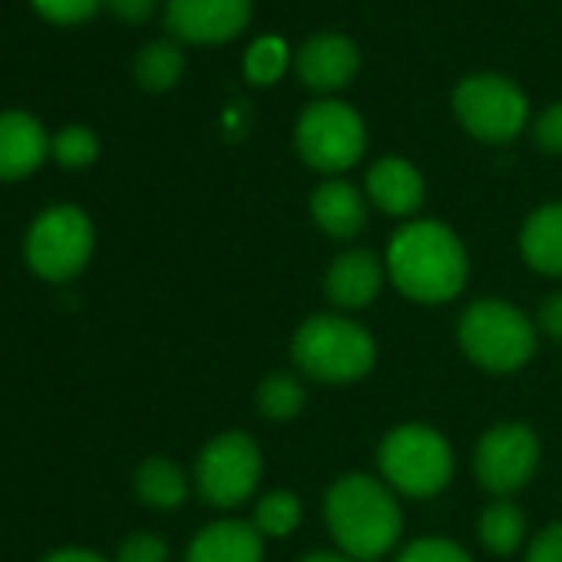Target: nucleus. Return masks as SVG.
Masks as SVG:
<instances>
[{
    "instance_id": "6e6552de",
    "label": "nucleus",
    "mask_w": 562,
    "mask_h": 562,
    "mask_svg": "<svg viewBox=\"0 0 562 562\" xmlns=\"http://www.w3.org/2000/svg\"><path fill=\"white\" fill-rule=\"evenodd\" d=\"M258 480H261V450L241 430L218 434L199 453L195 486L209 506L232 509V506L245 503L255 493Z\"/></svg>"
},
{
    "instance_id": "f3484780",
    "label": "nucleus",
    "mask_w": 562,
    "mask_h": 562,
    "mask_svg": "<svg viewBox=\"0 0 562 562\" xmlns=\"http://www.w3.org/2000/svg\"><path fill=\"white\" fill-rule=\"evenodd\" d=\"M312 218L331 238H355L368 225V199L345 179L322 182L312 192Z\"/></svg>"
},
{
    "instance_id": "39448f33",
    "label": "nucleus",
    "mask_w": 562,
    "mask_h": 562,
    "mask_svg": "<svg viewBox=\"0 0 562 562\" xmlns=\"http://www.w3.org/2000/svg\"><path fill=\"white\" fill-rule=\"evenodd\" d=\"M381 473L391 483V490H401L404 496H434L450 483L453 473V453L443 434H437L427 424H404L394 427L381 443Z\"/></svg>"
},
{
    "instance_id": "aec40b11",
    "label": "nucleus",
    "mask_w": 562,
    "mask_h": 562,
    "mask_svg": "<svg viewBox=\"0 0 562 562\" xmlns=\"http://www.w3.org/2000/svg\"><path fill=\"white\" fill-rule=\"evenodd\" d=\"M136 493L153 509H176L189 496V480H186V473L172 460L149 457L136 470Z\"/></svg>"
},
{
    "instance_id": "423d86ee",
    "label": "nucleus",
    "mask_w": 562,
    "mask_h": 562,
    "mask_svg": "<svg viewBox=\"0 0 562 562\" xmlns=\"http://www.w3.org/2000/svg\"><path fill=\"white\" fill-rule=\"evenodd\" d=\"M295 149L318 172H345L358 166L368 149L364 120L341 100H315L299 116Z\"/></svg>"
},
{
    "instance_id": "5701e85b",
    "label": "nucleus",
    "mask_w": 562,
    "mask_h": 562,
    "mask_svg": "<svg viewBox=\"0 0 562 562\" xmlns=\"http://www.w3.org/2000/svg\"><path fill=\"white\" fill-rule=\"evenodd\" d=\"M292 64V50L281 37H258L248 50H245V80L255 87H271L285 77Z\"/></svg>"
},
{
    "instance_id": "f03ea898",
    "label": "nucleus",
    "mask_w": 562,
    "mask_h": 562,
    "mask_svg": "<svg viewBox=\"0 0 562 562\" xmlns=\"http://www.w3.org/2000/svg\"><path fill=\"white\" fill-rule=\"evenodd\" d=\"M325 519L338 549L355 562L387 555L404 529L394 490L368 473H348L331 483L325 496Z\"/></svg>"
},
{
    "instance_id": "ddd939ff",
    "label": "nucleus",
    "mask_w": 562,
    "mask_h": 562,
    "mask_svg": "<svg viewBox=\"0 0 562 562\" xmlns=\"http://www.w3.org/2000/svg\"><path fill=\"white\" fill-rule=\"evenodd\" d=\"M384 271H387V265L374 251L351 248V251H345V255H338L331 261L328 278H325V292L345 312L368 308L381 295Z\"/></svg>"
},
{
    "instance_id": "9b49d317",
    "label": "nucleus",
    "mask_w": 562,
    "mask_h": 562,
    "mask_svg": "<svg viewBox=\"0 0 562 562\" xmlns=\"http://www.w3.org/2000/svg\"><path fill=\"white\" fill-rule=\"evenodd\" d=\"M251 21V0H166V27L179 44L218 47Z\"/></svg>"
},
{
    "instance_id": "f8f14e48",
    "label": "nucleus",
    "mask_w": 562,
    "mask_h": 562,
    "mask_svg": "<svg viewBox=\"0 0 562 562\" xmlns=\"http://www.w3.org/2000/svg\"><path fill=\"white\" fill-rule=\"evenodd\" d=\"M295 70L308 90L338 93L358 77L361 54H358V44L345 34H315L299 47Z\"/></svg>"
},
{
    "instance_id": "4468645a",
    "label": "nucleus",
    "mask_w": 562,
    "mask_h": 562,
    "mask_svg": "<svg viewBox=\"0 0 562 562\" xmlns=\"http://www.w3.org/2000/svg\"><path fill=\"white\" fill-rule=\"evenodd\" d=\"M50 153L44 126L21 110L0 113V182L31 176Z\"/></svg>"
},
{
    "instance_id": "7c9ffc66",
    "label": "nucleus",
    "mask_w": 562,
    "mask_h": 562,
    "mask_svg": "<svg viewBox=\"0 0 562 562\" xmlns=\"http://www.w3.org/2000/svg\"><path fill=\"white\" fill-rule=\"evenodd\" d=\"M103 4L110 8V14L123 24H146L156 8H159V0H103Z\"/></svg>"
},
{
    "instance_id": "393cba45",
    "label": "nucleus",
    "mask_w": 562,
    "mask_h": 562,
    "mask_svg": "<svg viewBox=\"0 0 562 562\" xmlns=\"http://www.w3.org/2000/svg\"><path fill=\"white\" fill-rule=\"evenodd\" d=\"M50 153L57 156L60 166H67V169H83V166H90V162L100 156V139H97V133L87 130V126H67V130H60V133L54 136Z\"/></svg>"
},
{
    "instance_id": "dca6fc26",
    "label": "nucleus",
    "mask_w": 562,
    "mask_h": 562,
    "mask_svg": "<svg viewBox=\"0 0 562 562\" xmlns=\"http://www.w3.org/2000/svg\"><path fill=\"white\" fill-rule=\"evenodd\" d=\"M261 546L265 536L255 529V522L222 519L192 539L186 562H261Z\"/></svg>"
},
{
    "instance_id": "20e7f679",
    "label": "nucleus",
    "mask_w": 562,
    "mask_h": 562,
    "mask_svg": "<svg viewBox=\"0 0 562 562\" xmlns=\"http://www.w3.org/2000/svg\"><path fill=\"white\" fill-rule=\"evenodd\" d=\"M457 335L463 355L490 374H513L536 355L532 322L509 302H473Z\"/></svg>"
},
{
    "instance_id": "4be33fe9",
    "label": "nucleus",
    "mask_w": 562,
    "mask_h": 562,
    "mask_svg": "<svg viewBox=\"0 0 562 562\" xmlns=\"http://www.w3.org/2000/svg\"><path fill=\"white\" fill-rule=\"evenodd\" d=\"M258 414L268 420H292L305 411V384L295 374H271L258 387Z\"/></svg>"
},
{
    "instance_id": "7ed1b4c3",
    "label": "nucleus",
    "mask_w": 562,
    "mask_h": 562,
    "mask_svg": "<svg viewBox=\"0 0 562 562\" xmlns=\"http://www.w3.org/2000/svg\"><path fill=\"white\" fill-rule=\"evenodd\" d=\"M292 358L299 371L315 381L351 384L374 368L378 345L358 322L341 315H315L295 331Z\"/></svg>"
},
{
    "instance_id": "a878e982",
    "label": "nucleus",
    "mask_w": 562,
    "mask_h": 562,
    "mask_svg": "<svg viewBox=\"0 0 562 562\" xmlns=\"http://www.w3.org/2000/svg\"><path fill=\"white\" fill-rule=\"evenodd\" d=\"M34 11L50 21V24H60V27H77V24H87L103 0H31Z\"/></svg>"
},
{
    "instance_id": "1a4fd4ad",
    "label": "nucleus",
    "mask_w": 562,
    "mask_h": 562,
    "mask_svg": "<svg viewBox=\"0 0 562 562\" xmlns=\"http://www.w3.org/2000/svg\"><path fill=\"white\" fill-rule=\"evenodd\" d=\"M93 255V225L77 205L47 209L27 235V261L41 278L67 281Z\"/></svg>"
},
{
    "instance_id": "6ab92c4d",
    "label": "nucleus",
    "mask_w": 562,
    "mask_h": 562,
    "mask_svg": "<svg viewBox=\"0 0 562 562\" xmlns=\"http://www.w3.org/2000/svg\"><path fill=\"white\" fill-rule=\"evenodd\" d=\"M182 74H186V54L179 41H153L133 60V77L149 93L172 90L182 80Z\"/></svg>"
},
{
    "instance_id": "72a5a7b5",
    "label": "nucleus",
    "mask_w": 562,
    "mask_h": 562,
    "mask_svg": "<svg viewBox=\"0 0 562 562\" xmlns=\"http://www.w3.org/2000/svg\"><path fill=\"white\" fill-rule=\"evenodd\" d=\"M302 562H355V559L345 555V552L338 549V552H312V555H305Z\"/></svg>"
},
{
    "instance_id": "c756f323",
    "label": "nucleus",
    "mask_w": 562,
    "mask_h": 562,
    "mask_svg": "<svg viewBox=\"0 0 562 562\" xmlns=\"http://www.w3.org/2000/svg\"><path fill=\"white\" fill-rule=\"evenodd\" d=\"M526 562H562V522H552L532 536Z\"/></svg>"
},
{
    "instance_id": "9d476101",
    "label": "nucleus",
    "mask_w": 562,
    "mask_h": 562,
    "mask_svg": "<svg viewBox=\"0 0 562 562\" xmlns=\"http://www.w3.org/2000/svg\"><path fill=\"white\" fill-rule=\"evenodd\" d=\"M539 467V440L526 424H496L476 443V480L499 496L522 490Z\"/></svg>"
},
{
    "instance_id": "412c9836",
    "label": "nucleus",
    "mask_w": 562,
    "mask_h": 562,
    "mask_svg": "<svg viewBox=\"0 0 562 562\" xmlns=\"http://www.w3.org/2000/svg\"><path fill=\"white\" fill-rule=\"evenodd\" d=\"M480 539L496 555L516 552L519 542L526 539V516H522V509L513 506L509 499H499V503L486 506L483 516H480Z\"/></svg>"
},
{
    "instance_id": "b1692460",
    "label": "nucleus",
    "mask_w": 562,
    "mask_h": 562,
    "mask_svg": "<svg viewBox=\"0 0 562 562\" xmlns=\"http://www.w3.org/2000/svg\"><path fill=\"white\" fill-rule=\"evenodd\" d=\"M251 522H255V529L261 536H271V539L289 536L302 522V499L295 493H289V490L268 493V496L258 499Z\"/></svg>"
},
{
    "instance_id": "bb28decb",
    "label": "nucleus",
    "mask_w": 562,
    "mask_h": 562,
    "mask_svg": "<svg viewBox=\"0 0 562 562\" xmlns=\"http://www.w3.org/2000/svg\"><path fill=\"white\" fill-rule=\"evenodd\" d=\"M397 562H473L457 542H447V539H417L411 542Z\"/></svg>"
},
{
    "instance_id": "0eeeda50",
    "label": "nucleus",
    "mask_w": 562,
    "mask_h": 562,
    "mask_svg": "<svg viewBox=\"0 0 562 562\" xmlns=\"http://www.w3.org/2000/svg\"><path fill=\"white\" fill-rule=\"evenodd\" d=\"M453 113L460 126L483 143H509L529 123L526 93L499 74L467 77L453 90Z\"/></svg>"
},
{
    "instance_id": "c85d7f7f",
    "label": "nucleus",
    "mask_w": 562,
    "mask_h": 562,
    "mask_svg": "<svg viewBox=\"0 0 562 562\" xmlns=\"http://www.w3.org/2000/svg\"><path fill=\"white\" fill-rule=\"evenodd\" d=\"M532 133H536V143H539L546 153L562 156V103L546 106V110L539 113Z\"/></svg>"
},
{
    "instance_id": "473e14b6",
    "label": "nucleus",
    "mask_w": 562,
    "mask_h": 562,
    "mask_svg": "<svg viewBox=\"0 0 562 562\" xmlns=\"http://www.w3.org/2000/svg\"><path fill=\"white\" fill-rule=\"evenodd\" d=\"M44 562H110V559H103L90 549H60V552L47 555Z\"/></svg>"
},
{
    "instance_id": "2eb2a0df",
    "label": "nucleus",
    "mask_w": 562,
    "mask_h": 562,
    "mask_svg": "<svg viewBox=\"0 0 562 562\" xmlns=\"http://www.w3.org/2000/svg\"><path fill=\"white\" fill-rule=\"evenodd\" d=\"M368 199L384 215H414L424 205V176L401 156H384L368 169Z\"/></svg>"
},
{
    "instance_id": "cd10ccee",
    "label": "nucleus",
    "mask_w": 562,
    "mask_h": 562,
    "mask_svg": "<svg viewBox=\"0 0 562 562\" xmlns=\"http://www.w3.org/2000/svg\"><path fill=\"white\" fill-rule=\"evenodd\" d=\"M116 562H169V549L153 532H133L130 539H123Z\"/></svg>"
},
{
    "instance_id": "f257e3e1",
    "label": "nucleus",
    "mask_w": 562,
    "mask_h": 562,
    "mask_svg": "<svg viewBox=\"0 0 562 562\" xmlns=\"http://www.w3.org/2000/svg\"><path fill=\"white\" fill-rule=\"evenodd\" d=\"M384 265L401 295L420 305H443L457 299L470 271L467 248L457 232L434 218L401 225L387 245Z\"/></svg>"
},
{
    "instance_id": "2f4dec72",
    "label": "nucleus",
    "mask_w": 562,
    "mask_h": 562,
    "mask_svg": "<svg viewBox=\"0 0 562 562\" xmlns=\"http://www.w3.org/2000/svg\"><path fill=\"white\" fill-rule=\"evenodd\" d=\"M539 328H542L552 341H562V292L549 295V299L539 305Z\"/></svg>"
},
{
    "instance_id": "a211bd4d",
    "label": "nucleus",
    "mask_w": 562,
    "mask_h": 562,
    "mask_svg": "<svg viewBox=\"0 0 562 562\" xmlns=\"http://www.w3.org/2000/svg\"><path fill=\"white\" fill-rule=\"evenodd\" d=\"M519 251L539 274H562V202H549L522 222Z\"/></svg>"
}]
</instances>
